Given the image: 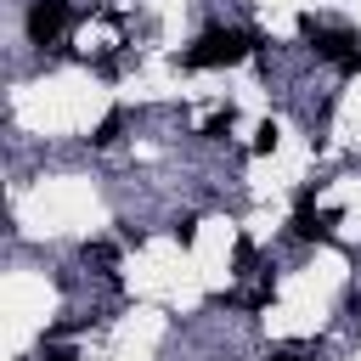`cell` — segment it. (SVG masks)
<instances>
[{"mask_svg":"<svg viewBox=\"0 0 361 361\" xmlns=\"http://www.w3.org/2000/svg\"><path fill=\"white\" fill-rule=\"evenodd\" d=\"M271 361H310V355H299V350H282V355H271Z\"/></svg>","mask_w":361,"mask_h":361,"instance_id":"obj_11","label":"cell"},{"mask_svg":"<svg viewBox=\"0 0 361 361\" xmlns=\"http://www.w3.org/2000/svg\"><path fill=\"white\" fill-rule=\"evenodd\" d=\"M276 147V124H259V135H254V152H271Z\"/></svg>","mask_w":361,"mask_h":361,"instance_id":"obj_9","label":"cell"},{"mask_svg":"<svg viewBox=\"0 0 361 361\" xmlns=\"http://www.w3.org/2000/svg\"><path fill=\"white\" fill-rule=\"evenodd\" d=\"M299 34H305V45H310V56H322V62H333L338 73H361V34L355 28H333V23H322V17H299Z\"/></svg>","mask_w":361,"mask_h":361,"instance_id":"obj_2","label":"cell"},{"mask_svg":"<svg viewBox=\"0 0 361 361\" xmlns=\"http://www.w3.org/2000/svg\"><path fill=\"white\" fill-rule=\"evenodd\" d=\"M45 361H79L73 350H45Z\"/></svg>","mask_w":361,"mask_h":361,"instance_id":"obj_10","label":"cell"},{"mask_svg":"<svg viewBox=\"0 0 361 361\" xmlns=\"http://www.w3.org/2000/svg\"><path fill=\"white\" fill-rule=\"evenodd\" d=\"M175 243H180V248L197 243V214H180V220H175Z\"/></svg>","mask_w":361,"mask_h":361,"instance_id":"obj_7","label":"cell"},{"mask_svg":"<svg viewBox=\"0 0 361 361\" xmlns=\"http://www.w3.org/2000/svg\"><path fill=\"white\" fill-rule=\"evenodd\" d=\"M265 39L259 34H243V28H203L192 45H186V68H231V62H243V56H254Z\"/></svg>","mask_w":361,"mask_h":361,"instance_id":"obj_1","label":"cell"},{"mask_svg":"<svg viewBox=\"0 0 361 361\" xmlns=\"http://www.w3.org/2000/svg\"><path fill=\"white\" fill-rule=\"evenodd\" d=\"M85 265H102V276H113V248L107 243H85Z\"/></svg>","mask_w":361,"mask_h":361,"instance_id":"obj_6","label":"cell"},{"mask_svg":"<svg viewBox=\"0 0 361 361\" xmlns=\"http://www.w3.org/2000/svg\"><path fill=\"white\" fill-rule=\"evenodd\" d=\"M231 124H237V113H231V107H214V113L203 118V141H226Z\"/></svg>","mask_w":361,"mask_h":361,"instance_id":"obj_4","label":"cell"},{"mask_svg":"<svg viewBox=\"0 0 361 361\" xmlns=\"http://www.w3.org/2000/svg\"><path fill=\"white\" fill-rule=\"evenodd\" d=\"M231 259H237V276H248V271H254V243L237 237V254H231Z\"/></svg>","mask_w":361,"mask_h":361,"instance_id":"obj_8","label":"cell"},{"mask_svg":"<svg viewBox=\"0 0 361 361\" xmlns=\"http://www.w3.org/2000/svg\"><path fill=\"white\" fill-rule=\"evenodd\" d=\"M23 28H28V45H51L68 28V0H28Z\"/></svg>","mask_w":361,"mask_h":361,"instance_id":"obj_3","label":"cell"},{"mask_svg":"<svg viewBox=\"0 0 361 361\" xmlns=\"http://www.w3.org/2000/svg\"><path fill=\"white\" fill-rule=\"evenodd\" d=\"M118 130H124V113L113 107V113H107V118L96 124V135H90V141H96V147H113V141H118Z\"/></svg>","mask_w":361,"mask_h":361,"instance_id":"obj_5","label":"cell"}]
</instances>
